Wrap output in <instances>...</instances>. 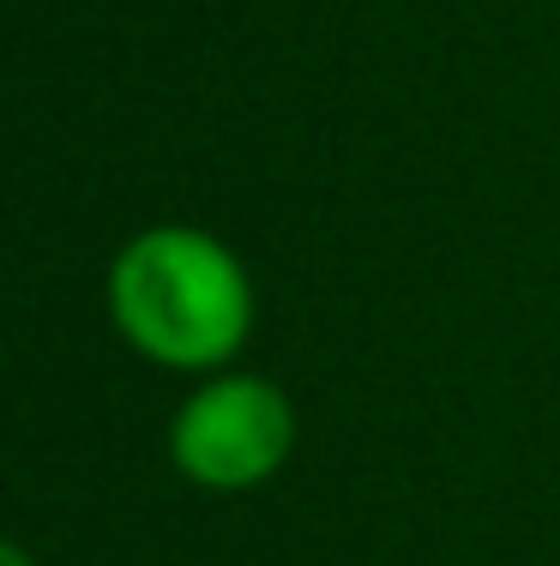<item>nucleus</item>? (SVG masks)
Here are the masks:
<instances>
[{
    "label": "nucleus",
    "mask_w": 560,
    "mask_h": 566,
    "mask_svg": "<svg viewBox=\"0 0 560 566\" xmlns=\"http://www.w3.org/2000/svg\"><path fill=\"white\" fill-rule=\"evenodd\" d=\"M109 314L145 361L218 374L253 332V277L211 229L151 223L115 253Z\"/></svg>",
    "instance_id": "f257e3e1"
},
{
    "label": "nucleus",
    "mask_w": 560,
    "mask_h": 566,
    "mask_svg": "<svg viewBox=\"0 0 560 566\" xmlns=\"http://www.w3.org/2000/svg\"><path fill=\"white\" fill-rule=\"evenodd\" d=\"M296 452V403L260 374H211L169 422V458L193 489L242 494L272 482Z\"/></svg>",
    "instance_id": "f03ea898"
},
{
    "label": "nucleus",
    "mask_w": 560,
    "mask_h": 566,
    "mask_svg": "<svg viewBox=\"0 0 560 566\" xmlns=\"http://www.w3.org/2000/svg\"><path fill=\"white\" fill-rule=\"evenodd\" d=\"M0 566H36L31 555H24L19 543H7V536H0Z\"/></svg>",
    "instance_id": "7ed1b4c3"
}]
</instances>
